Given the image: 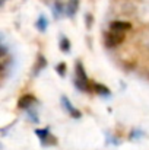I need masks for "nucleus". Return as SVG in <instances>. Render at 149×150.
Listing matches in <instances>:
<instances>
[{"mask_svg":"<svg viewBox=\"0 0 149 150\" xmlns=\"http://www.w3.org/2000/svg\"><path fill=\"white\" fill-rule=\"evenodd\" d=\"M75 85L79 91H91V85H89V79L86 76V71L83 69V64L81 61L76 63V79H75Z\"/></svg>","mask_w":149,"mask_h":150,"instance_id":"nucleus-1","label":"nucleus"},{"mask_svg":"<svg viewBox=\"0 0 149 150\" xmlns=\"http://www.w3.org/2000/svg\"><path fill=\"white\" fill-rule=\"evenodd\" d=\"M124 34L126 32H118V31H113L110 29L105 35V45L113 48V47H117L120 45L123 41H124Z\"/></svg>","mask_w":149,"mask_h":150,"instance_id":"nucleus-2","label":"nucleus"},{"mask_svg":"<svg viewBox=\"0 0 149 150\" xmlns=\"http://www.w3.org/2000/svg\"><path fill=\"white\" fill-rule=\"evenodd\" d=\"M35 134L38 136V139H40V142H41V144L43 146H54L56 143H57V140H56V137L50 133L48 128H38V130H35Z\"/></svg>","mask_w":149,"mask_h":150,"instance_id":"nucleus-3","label":"nucleus"},{"mask_svg":"<svg viewBox=\"0 0 149 150\" xmlns=\"http://www.w3.org/2000/svg\"><path fill=\"white\" fill-rule=\"evenodd\" d=\"M61 103H63L64 109H66V111H67V112H69V114H70L73 118H81V117H82L81 111H79V109H76V108L70 103V100L67 99L66 96H63V98H61Z\"/></svg>","mask_w":149,"mask_h":150,"instance_id":"nucleus-4","label":"nucleus"},{"mask_svg":"<svg viewBox=\"0 0 149 150\" xmlns=\"http://www.w3.org/2000/svg\"><path fill=\"white\" fill-rule=\"evenodd\" d=\"M110 29L113 31H118V32H127L132 29V25L129 22H123V21H114L110 23Z\"/></svg>","mask_w":149,"mask_h":150,"instance_id":"nucleus-5","label":"nucleus"},{"mask_svg":"<svg viewBox=\"0 0 149 150\" xmlns=\"http://www.w3.org/2000/svg\"><path fill=\"white\" fill-rule=\"evenodd\" d=\"M37 102L35 99V96H32V95H29V93H26V95H24V96H21L19 100H18V106L19 108H22V109H28L31 105H34Z\"/></svg>","mask_w":149,"mask_h":150,"instance_id":"nucleus-6","label":"nucleus"},{"mask_svg":"<svg viewBox=\"0 0 149 150\" xmlns=\"http://www.w3.org/2000/svg\"><path fill=\"white\" fill-rule=\"evenodd\" d=\"M92 89H94V92H97L101 96H110L111 95L110 89L107 86H104V85H99V83H94L92 85Z\"/></svg>","mask_w":149,"mask_h":150,"instance_id":"nucleus-7","label":"nucleus"},{"mask_svg":"<svg viewBox=\"0 0 149 150\" xmlns=\"http://www.w3.org/2000/svg\"><path fill=\"white\" fill-rule=\"evenodd\" d=\"M79 9V0H69V4H67V15L70 18H73L76 15Z\"/></svg>","mask_w":149,"mask_h":150,"instance_id":"nucleus-8","label":"nucleus"},{"mask_svg":"<svg viewBox=\"0 0 149 150\" xmlns=\"http://www.w3.org/2000/svg\"><path fill=\"white\" fill-rule=\"evenodd\" d=\"M53 12H54V16H56V18H61V16H63V13H64V7H63V3H61L60 0H56V1H54Z\"/></svg>","mask_w":149,"mask_h":150,"instance_id":"nucleus-9","label":"nucleus"},{"mask_svg":"<svg viewBox=\"0 0 149 150\" xmlns=\"http://www.w3.org/2000/svg\"><path fill=\"white\" fill-rule=\"evenodd\" d=\"M35 26L41 31V32H44L46 29H47V26H48V21H47V18L44 16V15H41L38 19H37V22H35Z\"/></svg>","mask_w":149,"mask_h":150,"instance_id":"nucleus-10","label":"nucleus"},{"mask_svg":"<svg viewBox=\"0 0 149 150\" xmlns=\"http://www.w3.org/2000/svg\"><path fill=\"white\" fill-rule=\"evenodd\" d=\"M37 67H35V70H34V74H38L46 66H47V60L44 58V55H38V61H37V64H35Z\"/></svg>","mask_w":149,"mask_h":150,"instance_id":"nucleus-11","label":"nucleus"},{"mask_svg":"<svg viewBox=\"0 0 149 150\" xmlns=\"http://www.w3.org/2000/svg\"><path fill=\"white\" fill-rule=\"evenodd\" d=\"M60 50L63 52H69L70 51V41L66 37H61V40H60Z\"/></svg>","mask_w":149,"mask_h":150,"instance_id":"nucleus-12","label":"nucleus"},{"mask_svg":"<svg viewBox=\"0 0 149 150\" xmlns=\"http://www.w3.org/2000/svg\"><path fill=\"white\" fill-rule=\"evenodd\" d=\"M56 70L60 73V76H64V74H66V64H64V63H60V64L56 67Z\"/></svg>","mask_w":149,"mask_h":150,"instance_id":"nucleus-13","label":"nucleus"},{"mask_svg":"<svg viewBox=\"0 0 149 150\" xmlns=\"http://www.w3.org/2000/svg\"><path fill=\"white\" fill-rule=\"evenodd\" d=\"M91 23H92V16L91 15H86V26L91 28Z\"/></svg>","mask_w":149,"mask_h":150,"instance_id":"nucleus-14","label":"nucleus"}]
</instances>
